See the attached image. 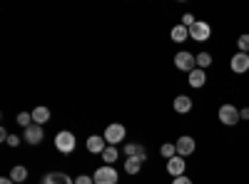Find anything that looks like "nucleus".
I'll use <instances>...</instances> for the list:
<instances>
[{"mask_svg": "<svg viewBox=\"0 0 249 184\" xmlns=\"http://www.w3.org/2000/svg\"><path fill=\"white\" fill-rule=\"evenodd\" d=\"M75 147H77V139H75V134H72V132L62 130V132H57V134H55V150H57L60 154H72V152H75Z\"/></svg>", "mask_w": 249, "mask_h": 184, "instance_id": "nucleus-1", "label": "nucleus"}, {"mask_svg": "<svg viewBox=\"0 0 249 184\" xmlns=\"http://www.w3.org/2000/svg\"><path fill=\"white\" fill-rule=\"evenodd\" d=\"M217 117H219V122L224 127H234L237 122L242 119V115H239V110L234 107V105H230V102H227V105H222L219 107V112H217Z\"/></svg>", "mask_w": 249, "mask_h": 184, "instance_id": "nucleus-2", "label": "nucleus"}, {"mask_svg": "<svg viewBox=\"0 0 249 184\" xmlns=\"http://www.w3.org/2000/svg\"><path fill=\"white\" fill-rule=\"evenodd\" d=\"M175 67L177 70H182V72H187L190 75L195 67H197V55H192V52H187V50H179L177 55H175Z\"/></svg>", "mask_w": 249, "mask_h": 184, "instance_id": "nucleus-3", "label": "nucleus"}, {"mask_svg": "<svg viewBox=\"0 0 249 184\" xmlns=\"http://www.w3.org/2000/svg\"><path fill=\"white\" fill-rule=\"evenodd\" d=\"M124 134H127L124 125H117V122H115V125H107L105 127V134H102V137H105V142H107L110 147H117L120 142L124 139Z\"/></svg>", "mask_w": 249, "mask_h": 184, "instance_id": "nucleus-4", "label": "nucleus"}, {"mask_svg": "<svg viewBox=\"0 0 249 184\" xmlns=\"http://www.w3.org/2000/svg\"><path fill=\"white\" fill-rule=\"evenodd\" d=\"M210 35H212V28H210V23H204V20H197L190 28V40H195V43H207Z\"/></svg>", "mask_w": 249, "mask_h": 184, "instance_id": "nucleus-5", "label": "nucleus"}, {"mask_svg": "<svg viewBox=\"0 0 249 184\" xmlns=\"http://www.w3.org/2000/svg\"><path fill=\"white\" fill-rule=\"evenodd\" d=\"M95 184H117V169L110 167V165H102L100 169H95Z\"/></svg>", "mask_w": 249, "mask_h": 184, "instance_id": "nucleus-6", "label": "nucleus"}, {"mask_svg": "<svg viewBox=\"0 0 249 184\" xmlns=\"http://www.w3.org/2000/svg\"><path fill=\"white\" fill-rule=\"evenodd\" d=\"M175 147H177V154H179V157H190V154H195V150H197V142H195V137H190V134H182V137L175 142Z\"/></svg>", "mask_w": 249, "mask_h": 184, "instance_id": "nucleus-7", "label": "nucleus"}, {"mask_svg": "<svg viewBox=\"0 0 249 184\" xmlns=\"http://www.w3.org/2000/svg\"><path fill=\"white\" fill-rule=\"evenodd\" d=\"M230 67H232V72H237V75L249 72V55H247V52H237V55L232 57Z\"/></svg>", "mask_w": 249, "mask_h": 184, "instance_id": "nucleus-8", "label": "nucleus"}, {"mask_svg": "<svg viewBox=\"0 0 249 184\" xmlns=\"http://www.w3.org/2000/svg\"><path fill=\"white\" fill-rule=\"evenodd\" d=\"M105 150H107V142H105V137H100V134L88 137V152H90V154H102Z\"/></svg>", "mask_w": 249, "mask_h": 184, "instance_id": "nucleus-9", "label": "nucleus"}, {"mask_svg": "<svg viewBox=\"0 0 249 184\" xmlns=\"http://www.w3.org/2000/svg\"><path fill=\"white\" fill-rule=\"evenodd\" d=\"M184 169H187V162H184V157H172V159H167V172L172 174V177H182L184 174Z\"/></svg>", "mask_w": 249, "mask_h": 184, "instance_id": "nucleus-10", "label": "nucleus"}, {"mask_svg": "<svg viewBox=\"0 0 249 184\" xmlns=\"http://www.w3.org/2000/svg\"><path fill=\"white\" fill-rule=\"evenodd\" d=\"M43 137H45V134H43V127L35 125V122L25 130V142H28V145H33V147H35V145H40V142H43Z\"/></svg>", "mask_w": 249, "mask_h": 184, "instance_id": "nucleus-11", "label": "nucleus"}, {"mask_svg": "<svg viewBox=\"0 0 249 184\" xmlns=\"http://www.w3.org/2000/svg\"><path fill=\"white\" fill-rule=\"evenodd\" d=\"M124 154L135 157V159H140V162L147 159V150H144L142 145H137V142H127V145H124Z\"/></svg>", "mask_w": 249, "mask_h": 184, "instance_id": "nucleus-12", "label": "nucleus"}, {"mask_svg": "<svg viewBox=\"0 0 249 184\" xmlns=\"http://www.w3.org/2000/svg\"><path fill=\"white\" fill-rule=\"evenodd\" d=\"M43 184H75V179L68 177L65 172H50L43 177Z\"/></svg>", "mask_w": 249, "mask_h": 184, "instance_id": "nucleus-13", "label": "nucleus"}, {"mask_svg": "<svg viewBox=\"0 0 249 184\" xmlns=\"http://www.w3.org/2000/svg\"><path fill=\"white\" fill-rule=\"evenodd\" d=\"M187 83H190V87H204V83H207V72L199 70V67H195L190 75H187Z\"/></svg>", "mask_w": 249, "mask_h": 184, "instance_id": "nucleus-14", "label": "nucleus"}, {"mask_svg": "<svg viewBox=\"0 0 249 184\" xmlns=\"http://www.w3.org/2000/svg\"><path fill=\"white\" fill-rule=\"evenodd\" d=\"M172 107H175V112H177V115H187V112L192 110V100L187 97V95H179V97H175Z\"/></svg>", "mask_w": 249, "mask_h": 184, "instance_id": "nucleus-15", "label": "nucleus"}, {"mask_svg": "<svg viewBox=\"0 0 249 184\" xmlns=\"http://www.w3.org/2000/svg\"><path fill=\"white\" fill-rule=\"evenodd\" d=\"M170 37L175 40V43H184V40H190V28H184V25L179 23V25H175V28H172Z\"/></svg>", "mask_w": 249, "mask_h": 184, "instance_id": "nucleus-16", "label": "nucleus"}, {"mask_svg": "<svg viewBox=\"0 0 249 184\" xmlns=\"http://www.w3.org/2000/svg\"><path fill=\"white\" fill-rule=\"evenodd\" d=\"M30 115H33V122H35V125H40V127H43L45 122L50 119V110L48 107H35Z\"/></svg>", "mask_w": 249, "mask_h": 184, "instance_id": "nucleus-17", "label": "nucleus"}, {"mask_svg": "<svg viewBox=\"0 0 249 184\" xmlns=\"http://www.w3.org/2000/svg\"><path fill=\"white\" fill-rule=\"evenodd\" d=\"M10 179H13L15 184H25V179H28V169H25L23 165H15V167L10 169Z\"/></svg>", "mask_w": 249, "mask_h": 184, "instance_id": "nucleus-18", "label": "nucleus"}, {"mask_svg": "<svg viewBox=\"0 0 249 184\" xmlns=\"http://www.w3.org/2000/svg\"><path fill=\"white\" fill-rule=\"evenodd\" d=\"M100 157H102V162H105V165H110V167H112L115 162H117V157H120V154H117V147H110V145H107V150L102 152Z\"/></svg>", "mask_w": 249, "mask_h": 184, "instance_id": "nucleus-19", "label": "nucleus"}, {"mask_svg": "<svg viewBox=\"0 0 249 184\" xmlns=\"http://www.w3.org/2000/svg\"><path fill=\"white\" fill-rule=\"evenodd\" d=\"M140 169H142V162L140 159H135V157L124 159V172H127V174H137Z\"/></svg>", "mask_w": 249, "mask_h": 184, "instance_id": "nucleus-20", "label": "nucleus"}, {"mask_svg": "<svg viewBox=\"0 0 249 184\" xmlns=\"http://www.w3.org/2000/svg\"><path fill=\"white\" fill-rule=\"evenodd\" d=\"M160 154H162L164 159H172V157H177V147L172 145V142H167V145L160 147Z\"/></svg>", "mask_w": 249, "mask_h": 184, "instance_id": "nucleus-21", "label": "nucleus"}, {"mask_svg": "<svg viewBox=\"0 0 249 184\" xmlns=\"http://www.w3.org/2000/svg\"><path fill=\"white\" fill-rule=\"evenodd\" d=\"M210 65H212V55L210 52H199L197 55V67L204 70V67H210Z\"/></svg>", "mask_w": 249, "mask_h": 184, "instance_id": "nucleus-22", "label": "nucleus"}, {"mask_svg": "<svg viewBox=\"0 0 249 184\" xmlns=\"http://www.w3.org/2000/svg\"><path fill=\"white\" fill-rule=\"evenodd\" d=\"M15 122H18V125H20V127H25V130H28V127L33 125V115H30V112H20Z\"/></svg>", "mask_w": 249, "mask_h": 184, "instance_id": "nucleus-23", "label": "nucleus"}, {"mask_svg": "<svg viewBox=\"0 0 249 184\" xmlns=\"http://www.w3.org/2000/svg\"><path fill=\"white\" fill-rule=\"evenodd\" d=\"M237 48H239V52H247V55H249V35H247V33H244V35H239Z\"/></svg>", "mask_w": 249, "mask_h": 184, "instance_id": "nucleus-24", "label": "nucleus"}, {"mask_svg": "<svg viewBox=\"0 0 249 184\" xmlns=\"http://www.w3.org/2000/svg\"><path fill=\"white\" fill-rule=\"evenodd\" d=\"M195 23H197L195 15H190V13H184V15H182V25H184V28H192Z\"/></svg>", "mask_w": 249, "mask_h": 184, "instance_id": "nucleus-25", "label": "nucleus"}, {"mask_svg": "<svg viewBox=\"0 0 249 184\" xmlns=\"http://www.w3.org/2000/svg\"><path fill=\"white\" fill-rule=\"evenodd\" d=\"M75 184H95V179L88 174H80V177H75Z\"/></svg>", "mask_w": 249, "mask_h": 184, "instance_id": "nucleus-26", "label": "nucleus"}, {"mask_svg": "<svg viewBox=\"0 0 249 184\" xmlns=\"http://www.w3.org/2000/svg\"><path fill=\"white\" fill-rule=\"evenodd\" d=\"M172 184H192V179L182 174V177H175V179H172Z\"/></svg>", "mask_w": 249, "mask_h": 184, "instance_id": "nucleus-27", "label": "nucleus"}, {"mask_svg": "<svg viewBox=\"0 0 249 184\" xmlns=\"http://www.w3.org/2000/svg\"><path fill=\"white\" fill-rule=\"evenodd\" d=\"M20 142H23V139H20L18 134H10V137H8V145H10V147H18Z\"/></svg>", "mask_w": 249, "mask_h": 184, "instance_id": "nucleus-28", "label": "nucleus"}, {"mask_svg": "<svg viewBox=\"0 0 249 184\" xmlns=\"http://www.w3.org/2000/svg\"><path fill=\"white\" fill-rule=\"evenodd\" d=\"M239 115H242V119H249V107H244V110H239Z\"/></svg>", "mask_w": 249, "mask_h": 184, "instance_id": "nucleus-29", "label": "nucleus"}, {"mask_svg": "<svg viewBox=\"0 0 249 184\" xmlns=\"http://www.w3.org/2000/svg\"><path fill=\"white\" fill-rule=\"evenodd\" d=\"M0 184H15V182H13L10 177H3V179H0Z\"/></svg>", "mask_w": 249, "mask_h": 184, "instance_id": "nucleus-30", "label": "nucleus"}]
</instances>
